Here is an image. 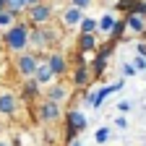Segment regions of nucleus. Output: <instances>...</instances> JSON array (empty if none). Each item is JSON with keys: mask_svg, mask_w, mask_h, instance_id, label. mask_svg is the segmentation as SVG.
Returning <instances> with one entry per match:
<instances>
[{"mask_svg": "<svg viewBox=\"0 0 146 146\" xmlns=\"http://www.w3.org/2000/svg\"><path fill=\"white\" fill-rule=\"evenodd\" d=\"M3 42H5V47L11 50V52H21V50H26V44H29V24H21V21H13L8 29H5V34H3Z\"/></svg>", "mask_w": 146, "mask_h": 146, "instance_id": "1", "label": "nucleus"}, {"mask_svg": "<svg viewBox=\"0 0 146 146\" xmlns=\"http://www.w3.org/2000/svg\"><path fill=\"white\" fill-rule=\"evenodd\" d=\"M65 123H68V128H65V136L68 138H76L81 131H84V128H86V115L81 112V110H68V112H65Z\"/></svg>", "mask_w": 146, "mask_h": 146, "instance_id": "2", "label": "nucleus"}, {"mask_svg": "<svg viewBox=\"0 0 146 146\" xmlns=\"http://www.w3.org/2000/svg\"><path fill=\"white\" fill-rule=\"evenodd\" d=\"M52 18V5H47L44 0L36 5H29V21L31 24H47Z\"/></svg>", "mask_w": 146, "mask_h": 146, "instance_id": "3", "label": "nucleus"}, {"mask_svg": "<svg viewBox=\"0 0 146 146\" xmlns=\"http://www.w3.org/2000/svg\"><path fill=\"white\" fill-rule=\"evenodd\" d=\"M36 55H31V52H18V60H16V68H18V73L21 76H26V78H31V73H34V68H36Z\"/></svg>", "mask_w": 146, "mask_h": 146, "instance_id": "4", "label": "nucleus"}, {"mask_svg": "<svg viewBox=\"0 0 146 146\" xmlns=\"http://www.w3.org/2000/svg\"><path fill=\"white\" fill-rule=\"evenodd\" d=\"M125 29L131 31V34H143V31H146V16L125 13Z\"/></svg>", "mask_w": 146, "mask_h": 146, "instance_id": "5", "label": "nucleus"}, {"mask_svg": "<svg viewBox=\"0 0 146 146\" xmlns=\"http://www.w3.org/2000/svg\"><path fill=\"white\" fill-rule=\"evenodd\" d=\"M39 117L44 120V123H55V120H58L60 117V104L58 102H44L42 107H39Z\"/></svg>", "mask_w": 146, "mask_h": 146, "instance_id": "6", "label": "nucleus"}, {"mask_svg": "<svg viewBox=\"0 0 146 146\" xmlns=\"http://www.w3.org/2000/svg\"><path fill=\"white\" fill-rule=\"evenodd\" d=\"M47 65H50V70H52V76H65V73H68V60L63 58L60 52H55V55H50V60H47Z\"/></svg>", "mask_w": 146, "mask_h": 146, "instance_id": "7", "label": "nucleus"}, {"mask_svg": "<svg viewBox=\"0 0 146 146\" xmlns=\"http://www.w3.org/2000/svg\"><path fill=\"white\" fill-rule=\"evenodd\" d=\"M16 107H18V99L11 91H0V112L3 115H16Z\"/></svg>", "mask_w": 146, "mask_h": 146, "instance_id": "8", "label": "nucleus"}, {"mask_svg": "<svg viewBox=\"0 0 146 146\" xmlns=\"http://www.w3.org/2000/svg\"><path fill=\"white\" fill-rule=\"evenodd\" d=\"M31 78L39 84V86H44V84H50L55 76H52V70H50L47 63H36V68H34V73H31Z\"/></svg>", "mask_w": 146, "mask_h": 146, "instance_id": "9", "label": "nucleus"}, {"mask_svg": "<svg viewBox=\"0 0 146 146\" xmlns=\"http://www.w3.org/2000/svg\"><path fill=\"white\" fill-rule=\"evenodd\" d=\"M120 89H123V81H115V84H110V86H102L97 94H94V104H91V107H99L107 97H112L115 91H120Z\"/></svg>", "mask_w": 146, "mask_h": 146, "instance_id": "10", "label": "nucleus"}, {"mask_svg": "<svg viewBox=\"0 0 146 146\" xmlns=\"http://www.w3.org/2000/svg\"><path fill=\"white\" fill-rule=\"evenodd\" d=\"M81 18H84V8H78V5H70V8L63 11V24L65 26H78Z\"/></svg>", "mask_w": 146, "mask_h": 146, "instance_id": "11", "label": "nucleus"}, {"mask_svg": "<svg viewBox=\"0 0 146 146\" xmlns=\"http://www.w3.org/2000/svg\"><path fill=\"white\" fill-rule=\"evenodd\" d=\"M29 42L34 44V47H47L50 44V36H47V31L44 29H29Z\"/></svg>", "mask_w": 146, "mask_h": 146, "instance_id": "12", "label": "nucleus"}, {"mask_svg": "<svg viewBox=\"0 0 146 146\" xmlns=\"http://www.w3.org/2000/svg\"><path fill=\"white\" fill-rule=\"evenodd\" d=\"M89 78H91L89 65H86V63H81V65L76 68V73H73V84H76V86H86V84H89Z\"/></svg>", "mask_w": 146, "mask_h": 146, "instance_id": "13", "label": "nucleus"}, {"mask_svg": "<svg viewBox=\"0 0 146 146\" xmlns=\"http://www.w3.org/2000/svg\"><path fill=\"white\" fill-rule=\"evenodd\" d=\"M78 50H84V52H91V50H97V36H94V34H89V31H81Z\"/></svg>", "mask_w": 146, "mask_h": 146, "instance_id": "14", "label": "nucleus"}, {"mask_svg": "<svg viewBox=\"0 0 146 146\" xmlns=\"http://www.w3.org/2000/svg\"><path fill=\"white\" fill-rule=\"evenodd\" d=\"M47 99H50V102H58V104L65 102V99H68V89H65V86H52V89L47 91Z\"/></svg>", "mask_w": 146, "mask_h": 146, "instance_id": "15", "label": "nucleus"}, {"mask_svg": "<svg viewBox=\"0 0 146 146\" xmlns=\"http://www.w3.org/2000/svg\"><path fill=\"white\" fill-rule=\"evenodd\" d=\"M112 24H115V16H112V13H104V16L99 18V21H97V29H99L102 34H110Z\"/></svg>", "mask_w": 146, "mask_h": 146, "instance_id": "16", "label": "nucleus"}, {"mask_svg": "<svg viewBox=\"0 0 146 146\" xmlns=\"http://www.w3.org/2000/svg\"><path fill=\"white\" fill-rule=\"evenodd\" d=\"M123 34H125V21H115L112 29H110V39H112V42H120Z\"/></svg>", "mask_w": 146, "mask_h": 146, "instance_id": "17", "label": "nucleus"}, {"mask_svg": "<svg viewBox=\"0 0 146 146\" xmlns=\"http://www.w3.org/2000/svg\"><path fill=\"white\" fill-rule=\"evenodd\" d=\"M5 8L11 13H16V16H21L26 11V0H5Z\"/></svg>", "mask_w": 146, "mask_h": 146, "instance_id": "18", "label": "nucleus"}, {"mask_svg": "<svg viewBox=\"0 0 146 146\" xmlns=\"http://www.w3.org/2000/svg\"><path fill=\"white\" fill-rule=\"evenodd\" d=\"M13 21H16V13H11L8 8H5V11H0V29H8Z\"/></svg>", "mask_w": 146, "mask_h": 146, "instance_id": "19", "label": "nucleus"}, {"mask_svg": "<svg viewBox=\"0 0 146 146\" xmlns=\"http://www.w3.org/2000/svg\"><path fill=\"white\" fill-rule=\"evenodd\" d=\"M78 26H81V31L94 34V31H97V18H81V21H78Z\"/></svg>", "mask_w": 146, "mask_h": 146, "instance_id": "20", "label": "nucleus"}, {"mask_svg": "<svg viewBox=\"0 0 146 146\" xmlns=\"http://www.w3.org/2000/svg\"><path fill=\"white\" fill-rule=\"evenodd\" d=\"M133 5H136V0H115V8L123 11V13H131Z\"/></svg>", "mask_w": 146, "mask_h": 146, "instance_id": "21", "label": "nucleus"}, {"mask_svg": "<svg viewBox=\"0 0 146 146\" xmlns=\"http://www.w3.org/2000/svg\"><path fill=\"white\" fill-rule=\"evenodd\" d=\"M94 138H97V143H107V141H110V128H107V125H102L99 131L94 133Z\"/></svg>", "mask_w": 146, "mask_h": 146, "instance_id": "22", "label": "nucleus"}, {"mask_svg": "<svg viewBox=\"0 0 146 146\" xmlns=\"http://www.w3.org/2000/svg\"><path fill=\"white\" fill-rule=\"evenodd\" d=\"M131 13H138V16H146V0H136V5Z\"/></svg>", "mask_w": 146, "mask_h": 146, "instance_id": "23", "label": "nucleus"}, {"mask_svg": "<svg viewBox=\"0 0 146 146\" xmlns=\"http://www.w3.org/2000/svg\"><path fill=\"white\" fill-rule=\"evenodd\" d=\"M26 94H29V97H34V94H39V84H36L34 78H31V81L26 84Z\"/></svg>", "mask_w": 146, "mask_h": 146, "instance_id": "24", "label": "nucleus"}, {"mask_svg": "<svg viewBox=\"0 0 146 146\" xmlns=\"http://www.w3.org/2000/svg\"><path fill=\"white\" fill-rule=\"evenodd\" d=\"M133 68L136 70H146V58H143V55H138V58L133 60Z\"/></svg>", "mask_w": 146, "mask_h": 146, "instance_id": "25", "label": "nucleus"}, {"mask_svg": "<svg viewBox=\"0 0 146 146\" xmlns=\"http://www.w3.org/2000/svg\"><path fill=\"white\" fill-rule=\"evenodd\" d=\"M123 73H125V76H136L138 70L133 68V63H125V65H123Z\"/></svg>", "mask_w": 146, "mask_h": 146, "instance_id": "26", "label": "nucleus"}, {"mask_svg": "<svg viewBox=\"0 0 146 146\" xmlns=\"http://www.w3.org/2000/svg\"><path fill=\"white\" fill-rule=\"evenodd\" d=\"M117 110H120V112H131V102H125V99H123V102L117 104Z\"/></svg>", "mask_w": 146, "mask_h": 146, "instance_id": "27", "label": "nucleus"}, {"mask_svg": "<svg viewBox=\"0 0 146 146\" xmlns=\"http://www.w3.org/2000/svg\"><path fill=\"white\" fill-rule=\"evenodd\" d=\"M136 52H138V55H143V58H146V42H138V44H136Z\"/></svg>", "mask_w": 146, "mask_h": 146, "instance_id": "28", "label": "nucleus"}, {"mask_svg": "<svg viewBox=\"0 0 146 146\" xmlns=\"http://www.w3.org/2000/svg\"><path fill=\"white\" fill-rule=\"evenodd\" d=\"M115 125H117V128H128V120H125V115H120V117L115 120Z\"/></svg>", "mask_w": 146, "mask_h": 146, "instance_id": "29", "label": "nucleus"}, {"mask_svg": "<svg viewBox=\"0 0 146 146\" xmlns=\"http://www.w3.org/2000/svg\"><path fill=\"white\" fill-rule=\"evenodd\" d=\"M70 3H73V5H78V8H86L91 0H70Z\"/></svg>", "mask_w": 146, "mask_h": 146, "instance_id": "30", "label": "nucleus"}, {"mask_svg": "<svg viewBox=\"0 0 146 146\" xmlns=\"http://www.w3.org/2000/svg\"><path fill=\"white\" fill-rule=\"evenodd\" d=\"M36 3H42V0H26V8L29 5H36Z\"/></svg>", "mask_w": 146, "mask_h": 146, "instance_id": "31", "label": "nucleus"}, {"mask_svg": "<svg viewBox=\"0 0 146 146\" xmlns=\"http://www.w3.org/2000/svg\"><path fill=\"white\" fill-rule=\"evenodd\" d=\"M0 11H5V0H0Z\"/></svg>", "mask_w": 146, "mask_h": 146, "instance_id": "32", "label": "nucleus"}, {"mask_svg": "<svg viewBox=\"0 0 146 146\" xmlns=\"http://www.w3.org/2000/svg\"><path fill=\"white\" fill-rule=\"evenodd\" d=\"M70 146H81V141H73V143H70Z\"/></svg>", "mask_w": 146, "mask_h": 146, "instance_id": "33", "label": "nucleus"}, {"mask_svg": "<svg viewBox=\"0 0 146 146\" xmlns=\"http://www.w3.org/2000/svg\"><path fill=\"white\" fill-rule=\"evenodd\" d=\"M0 146H8V143H3V141H0Z\"/></svg>", "mask_w": 146, "mask_h": 146, "instance_id": "34", "label": "nucleus"}, {"mask_svg": "<svg viewBox=\"0 0 146 146\" xmlns=\"http://www.w3.org/2000/svg\"><path fill=\"white\" fill-rule=\"evenodd\" d=\"M143 34H146V31H143Z\"/></svg>", "mask_w": 146, "mask_h": 146, "instance_id": "35", "label": "nucleus"}]
</instances>
